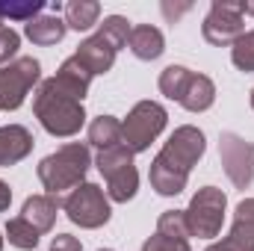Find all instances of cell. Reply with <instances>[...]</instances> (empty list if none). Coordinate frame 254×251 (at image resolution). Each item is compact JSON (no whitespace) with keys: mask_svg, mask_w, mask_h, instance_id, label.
<instances>
[{"mask_svg":"<svg viewBox=\"0 0 254 251\" xmlns=\"http://www.w3.org/2000/svg\"><path fill=\"white\" fill-rule=\"evenodd\" d=\"M89 145H95L98 151L122 145V122L116 116H98L89 125Z\"/></svg>","mask_w":254,"mask_h":251,"instance_id":"18","label":"cell"},{"mask_svg":"<svg viewBox=\"0 0 254 251\" xmlns=\"http://www.w3.org/2000/svg\"><path fill=\"white\" fill-rule=\"evenodd\" d=\"M45 9L42 0H27V3H0V21L3 18H15V21H33L39 18V12Z\"/></svg>","mask_w":254,"mask_h":251,"instance_id":"26","label":"cell"},{"mask_svg":"<svg viewBox=\"0 0 254 251\" xmlns=\"http://www.w3.org/2000/svg\"><path fill=\"white\" fill-rule=\"evenodd\" d=\"M33 151V133L21 125L0 127V169L21 163Z\"/></svg>","mask_w":254,"mask_h":251,"instance_id":"12","label":"cell"},{"mask_svg":"<svg viewBox=\"0 0 254 251\" xmlns=\"http://www.w3.org/2000/svg\"><path fill=\"white\" fill-rule=\"evenodd\" d=\"M57 86L63 89V92H68L71 98H77V101H83L86 98V92H89V83H92V74L80 65V60L77 57H71V60H65L63 65H60V71H57Z\"/></svg>","mask_w":254,"mask_h":251,"instance_id":"16","label":"cell"},{"mask_svg":"<svg viewBox=\"0 0 254 251\" xmlns=\"http://www.w3.org/2000/svg\"><path fill=\"white\" fill-rule=\"evenodd\" d=\"M225 210H228V198L225 192L216 187H201L192 195L190 207L184 210L187 213V225H190L192 237H201V240H213L222 234V225H225Z\"/></svg>","mask_w":254,"mask_h":251,"instance_id":"5","label":"cell"},{"mask_svg":"<svg viewBox=\"0 0 254 251\" xmlns=\"http://www.w3.org/2000/svg\"><path fill=\"white\" fill-rule=\"evenodd\" d=\"M60 207H63V201L57 198V195H30L27 201H24V210H21V216L39 231V234H48V231H54V225H57V213H60Z\"/></svg>","mask_w":254,"mask_h":251,"instance_id":"13","label":"cell"},{"mask_svg":"<svg viewBox=\"0 0 254 251\" xmlns=\"http://www.w3.org/2000/svg\"><path fill=\"white\" fill-rule=\"evenodd\" d=\"M204 148H207V142H204V133L198 127L192 125L178 127L151 163V172H148L151 187L166 198L181 195L187 189L192 166L204 157Z\"/></svg>","mask_w":254,"mask_h":251,"instance_id":"1","label":"cell"},{"mask_svg":"<svg viewBox=\"0 0 254 251\" xmlns=\"http://www.w3.org/2000/svg\"><path fill=\"white\" fill-rule=\"evenodd\" d=\"M9 204H12V189H9V184L0 181V213L9 210Z\"/></svg>","mask_w":254,"mask_h":251,"instance_id":"31","label":"cell"},{"mask_svg":"<svg viewBox=\"0 0 254 251\" xmlns=\"http://www.w3.org/2000/svg\"><path fill=\"white\" fill-rule=\"evenodd\" d=\"M219 157H222V169L231 178V184L237 189H249L254 181V145L246 142L237 133H222L219 136Z\"/></svg>","mask_w":254,"mask_h":251,"instance_id":"10","label":"cell"},{"mask_svg":"<svg viewBox=\"0 0 254 251\" xmlns=\"http://www.w3.org/2000/svg\"><path fill=\"white\" fill-rule=\"evenodd\" d=\"M243 15H254V0H249V3H243Z\"/></svg>","mask_w":254,"mask_h":251,"instance_id":"32","label":"cell"},{"mask_svg":"<svg viewBox=\"0 0 254 251\" xmlns=\"http://www.w3.org/2000/svg\"><path fill=\"white\" fill-rule=\"evenodd\" d=\"M213 101H216V86H213V80H210L207 74H192L190 86H187V92H184V98H181L184 110H190V113H204V110L213 107Z\"/></svg>","mask_w":254,"mask_h":251,"instance_id":"17","label":"cell"},{"mask_svg":"<svg viewBox=\"0 0 254 251\" xmlns=\"http://www.w3.org/2000/svg\"><path fill=\"white\" fill-rule=\"evenodd\" d=\"M231 231L243 240H249L254 246V198H246L237 204V213H234V225Z\"/></svg>","mask_w":254,"mask_h":251,"instance_id":"24","label":"cell"},{"mask_svg":"<svg viewBox=\"0 0 254 251\" xmlns=\"http://www.w3.org/2000/svg\"><path fill=\"white\" fill-rule=\"evenodd\" d=\"M92 166V154H89V145L83 142H68L60 151L48 154L42 163H39V181L42 187L48 189V195H57L65 189H77L86 181V172Z\"/></svg>","mask_w":254,"mask_h":251,"instance_id":"3","label":"cell"},{"mask_svg":"<svg viewBox=\"0 0 254 251\" xmlns=\"http://www.w3.org/2000/svg\"><path fill=\"white\" fill-rule=\"evenodd\" d=\"M142 251H192L190 240H181V237H166V234H154Z\"/></svg>","mask_w":254,"mask_h":251,"instance_id":"27","label":"cell"},{"mask_svg":"<svg viewBox=\"0 0 254 251\" xmlns=\"http://www.w3.org/2000/svg\"><path fill=\"white\" fill-rule=\"evenodd\" d=\"M192 74H195V71L184 68V65H169V68H163V74H160V92H163L166 98H172V101L181 104V98H184V92H187V86H190Z\"/></svg>","mask_w":254,"mask_h":251,"instance_id":"20","label":"cell"},{"mask_svg":"<svg viewBox=\"0 0 254 251\" xmlns=\"http://www.w3.org/2000/svg\"><path fill=\"white\" fill-rule=\"evenodd\" d=\"M63 210L74 225H80L86 231H95V228L107 225L110 216H113L110 198L98 184H80L77 189H71L63 201Z\"/></svg>","mask_w":254,"mask_h":251,"instance_id":"7","label":"cell"},{"mask_svg":"<svg viewBox=\"0 0 254 251\" xmlns=\"http://www.w3.org/2000/svg\"><path fill=\"white\" fill-rule=\"evenodd\" d=\"M130 21L122 18V15H110V18H104L101 24H98V36H104L116 51H122L127 45V39H130Z\"/></svg>","mask_w":254,"mask_h":251,"instance_id":"22","label":"cell"},{"mask_svg":"<svg viewBox=\"0 0 254 251\" xmlns=\"http://www.w3.org/2000/svg\"><path fill=\"white\" fill-rule=\"evenodd\" d=\"M39 77H42V65L33 57H18L9 65H3L0 68V110L6 113L18 110L27 101L30 89L39 83Z\"/></svg>","mask_w":254,"mask_h":251,"instance_id":"8","label":"cell"},{"mask_svg":"<svg viewBox=\"0 0 254 251\" xmlns=\"http://www.w3.org/2000/svg\"><path fill=\"white\" fill-rule=\"evenodd\" d=\"M0 27H3V21H0Z\"/></svg>","mask_w":254,"mask_h":251,"instance_id":"36","label":"cell"},{"mask_svg":"<svg viewBox=\"0 0 254 251\" xmlns=\"http://www.w3.org/2000/svg\"><path fill=\"white\" fill-rule=\"evenodd\" d=\"M166 122H169V113L157 101H139L122 122V142L133 154L148 151L151 142L166 130Z\"/></svg>","mask_w":254,"mask_h":251,"instance_id":"6","label":"cell"},{"mask_svg":"<svg viewBox=\"0 0 254 251\" xmlns=\"http://www.w3.org/2000/svg\"><path fill=\"white\" fill-rule=\"evenodd\" d=\"M65 30H68V27H65V18H60V15H39V18H33V21L24 27L27 39H30L33 45H42V48H51V45L63 42Z\"/></svg>","mask_w":254,"mask_h":251,"instance_id":"15","label":"cell"},{"mask_svg":"<svg viewBox=\"0 0 254 251\" xmlns=\"http://www.w3.org/2000/svg\"><path fill=\"white\" fill-rule=\"evenodd\" d=\"M231 60H234V65H237L240 71H254V30L243 33V36L234 42Z\"/></svg>","mask_w":254,"mask_h":251,"instance_id":"25","label":"cell"},{"mask_svg":"<svg viewBox=\"0 0 254 251\" xmlns=\"http://www.w3.org/2000/svg\"><path fill=\"white\" fill-rule=\"evenodd\" d=\"M98 15H101V3L95 0H71L65 3V27L83 33V30H92L98 24Z\"/></svg>","mask_w":254,"mask_h":251,"instance_id":"19","label":"cell"},{"mask_svg":"<svg viewBox=\"0 0 254 251\" xmlns=\"http://www.w3.org/2000/svg\"><path fill=\"white\" fill-rule=\"evenodd\" d=\"M18 48H21V36L12 27H0V68L9 65V60H15Z\"/></svg>","mask_w":254,"mask_h":251,"instance_id":"28","label":"cell"},{"mask_svg":"<svg viewBox=\"0 0 254 251\" xmlns=\"http://www.w3.org/2000/svg\"><path fill=\"white\" fill-rule=\"evenodd\" d=\"M33 113H36V119L42 122V127L51 136H74V133H80V127L86 122L83 101H77L68 92H63L54 77L42 80V86L36 89Z\"/></svg>","mask_w":254,"mask_h":251,"instance_id":"2","label":"cell"},{"mask_svg":"<svg viewBox=\"0 0 254 251\" xmlns=\"http://www.w3.org/2000/svg\"><path fill=\"white\" fill-rule=\"evenodd\" d=\"M98 172L107 181V198L110 201L125 204V201H130L136 195V189H139V172L133 166V151L127 148L125 142L98 154Z\"/></svg>","mask_w":254,"mask_h":251,"instance_id":"4","label":"cell"},{"mask_svg":"<svg viewBox=\"0 0 254 251\" xmlns=\"http://www.w3.org/2000/svg\"><path fill=\"white\" fill-rule=\"evenodd\" d=\"M127 48H130V54H133L136 60L151 63V60L163 57V51H166V39H163V33H160L157 27H151V24H136V27L130 30Z\"/></svg>","mask_w":254,"mask_h":251,"instance_id":"14","label":"cell"},{"mask_svg":"<svg viewBox=\"0 0 254 251\" xmlns=\"http://www.w3.org/2000/svg\"><path fill=\"white\" fill-rule=\"evenodd\" d=\"M207 251H254V246L249 243V240H243V237H237V234L231 231L222 243H213Z\"/></svg>","mask_w":254,"mask_h":251,"instance_id":"29","label":"cell"},{"mask_svg":"<svg viewBox=\"0 0 254 251\" xmlns=\"http://www.w3.org/2000/svg\"><path fill=\"white\" fill-rule=\"evenodd\" d=\"M116 48L104 39V36H89L86 42H80V48H77V60H80V65L95 77V74H107L110 68H113V63H116Z\"/></svg>","mask_w":254,"mask_h":251,"instance_id":"11","label":"cell"},{"mask_svg":"<svg viewBox=\"0 0 254 251\" xmlns=\"http://www.w3.org/2000/svg\"><path fill=\"white\" fill-rule=\"evenodd\" d=\"M243 3L240 0H213L204 24H201V33L210 45H219V48H234V42L246 33V24H243Z\"/></svg>","mask_w":254,"mask_h":251,"instance_id":"9","label":"cell"},{"mask_svg":"<svg viewBox=\"0 0 254 251\" xmlns=\"http://www.w3.org/2000/svg\"><path fill=\"white\" fill-rule=\"evenodd\" d=\"M157 234L190 240L192 234H190V225H187V213H184V210H166V213L157 219Z\"/></svg>","mask_w":254,"mask_h":251,"instance_id":"23","label":"cell"},{"mask_svg":"<svg viewBox=\"0 0 254 251\" xmlns=\"http://www.w3.org/2000/svg\"><path fill=\"white\" fill-rule=\"evenodd\" d=\"M3 240H6V237H0V251H3Z\"/></svg>","mask_w":254,"mask_h":251,"instance_id":"34","label":"cell"},{"mask_svg":"<svg viewBox=\"0 0 254 251\" xmlns=\"http://www.w3.org/2000/svg\"><path fill=\"white\" fill-rule=\"evenodd\" d=\"M252 110H254V89H252Z\"/></svg>","mask_w":254,"mask_h":251,"instance_id":"33","label":"cell"},{"mask_svg":"<svg viewBox=\"0 0 254 251\" xmlns=\"http://www.w3.org/2000/svg\"><path fill=\"white\" fill-rule=\"evenodd\" d=\"M98 251H113V249H98Z\"/></svg>","mask_w":254,"mask_h":251,"instance_id":"35","label":"cell"},{"mask_svg":"<svg viewBox=\"0 0 254 251\" xmlns=\"http://www.w3.org/2000/svg\"><path fill=\"white\" fill-rule=\"evenodd\" d=\"M39 237H42V234H39L24 216H15V219L6 222V240H9V246H15V249L33 251L39 246Z\"/></svg>","mask_w":254,"mask_h":251,"instance_id":"21","label":"cell"},{"mask_svg":"<svg viewBox=\"0 0 254 251\" xmlns=\"http://www.w3.org/2000/svg\"><path fill=\"white\" fill-rule=\"evenodd\" d=\"M48 251H83V246H80V240L71 237V234H57Z\"/></svg>","mask_w":254,"mask_h":251,"instance_id":"30","label":"cell"}]
</instances>
